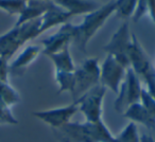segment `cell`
Segmentation results:
<instances>
[{
    "mask_svg": "<svg viewBox=\"0 0 155 142\" xmlns=\"http://www.w3.org/2000/svg\"><path fill=\"white\" fill-rule=\"evenodd\" d=\"M54 134L61 142H116L114 136L103 121L98 123L69 122L54 129Z\"/></svg>",
    "mask_w": 155,
    "mask_h": 142,
    "instance_id": "1",
    "label": "cell"
},
{
    "mask_svg": "<svg viewBox=\"0 0 155 142\" xmlns=\"http://www.w3.org/2000/svg\"><path fill=\"white\" fill-rule=\"evenodd\" d=\"M116 5L115 0H110L107 3L101 5L96 11L84 15L83 21L74 26V36L72 44L82 53H87V46L94 36L99 32L107 19L115 14Z\"/></svg>",
    "mask_w": 155,
    "mask_h": 142,
    "instance_id": "2",
    "label": "cell"
},
{
    "mask_svg": "<svg viewBox=\"0 0 155 142\" xmlns=\"http://www.w3.org/2000/svg\"><path fill=\"white\" fill-rule=\"evenodd\" d=\"M41 18L12 28L0 36V57L9 60L20 47L39 36Z\"/></svg>",
    "mask_w": 155,
    "mask_h": 142,
    "instance_id": "3",
    "label": "cell"
},
{
    "mask_svg": "<svg viewBox=\"0 0 155 142\" xmlns=\"http://www.w3.org/2000/svg\"><path fill=\"white\" fill-rule=\"evenodd\" d=\"M74 76L75 87L72 97L78 100L100 84V64L98 58H86L79 68H75Z\"/></svg>",
    "mask_w": 155,
    "mask_h": 142,
    "instance_id": "4",
    "label": "cell"
},
{
    "mask_svg": "<svg viewBox=\"0 0 155 142\" xmlns=\"http://www.w3.org/2000/svg\"><path fill=\"white\" fill-rule=\"evenodd\" d=\"M140 80L133 69H127L124 80L119 88V92L114 102V108L117 112L123 114L124 110L131 105L139 103L142 91Z\"/></svg>",
    "mask_w": 155,
    "mask_h": 142,
    "instance_id": "5",
    "label": "cell"
},
{
    "mask_svg": "<svg viewBox=\"0 0 155 142\" xmlns=\"http://www.w3.org/2000/svg\"><path fill=\"white\" fill-rule=\"evenodd\" d=\"M132 44V33L130 30L129 21L124 20L117 31L112 35L108 43L103 47L107 55H112L123 67L130 68L129 50Z\"/></svg>",
    "mask_w": 155,
    "mask_h": 142,
    "instance_id": "6",
    "label": "cell"
},
{
    "mask_svg": "<svg viewBox=\"0 0 155 142\" xmlns=\"http://www.w3.org/2000/svg\"><path fill=\"white\" fill-rule=\"evenodd\" d=\"M106 88L102 85H97L81 97L79 111L82 112L85 121L98 123L103 121V100Z\"/></svg>",
    "mask_w": 155,
    "mask_h": 142,
    "instance_id": "7",
    "label": "cell"
},
{
    "mask_svg": "<svg viewBox=\"0 0 155 142\" xmlns=\"http://www.w3.org/2000/svg\"><path fill=\"white\" fill-rule=\"evenodd\" d=\"M81 98L78 100H74L71 104L63 107L51 108V109L39 110V111H34L33 116L41 120V122L49 125L51 128L58 129L60 127L64 126L65 124L71 122V119L77 112H79L80 108Z\"/></svg>",
    "mask_w": 155,
    "mask_h": 142,
    "instance_id": "8",
    "label": "cell"
},
{
    "mask_svg": "<svg viewBox=\"0 0 155 142\" xmlns=\"http://www.w3.org/2000/svg\"><path fill=\"white\" fill-rule=\"evenodd\" d=\"M127 69L112 55H107L104 62L100 65V85L110 89L115 95H118L119 88L124 80Z\"/></svg>",
    "mask_w": 155,
    "mask_h": 142,
    "instance_id": "9",
    "label": "cell"
},
{
    "mask_svg": "<svg viewBox=\"0 0 155 142\" xmlns=\"http://www.w3.org/2000/svg\"><path fill=\"white\" fill-rule=\"evenodd\" d=\"M74 26L75 24H72L70 22L64 24L58 28V30L53 35L43 39L41 41L43 47L41 53L48 56L65 48L70 47L74 36Z\"/></svg>",
    "mask_w": 155,
    "mask_h": 142,
    "instance_id": "10",
    "label": "cell"
},
{
    "mask_svg": "<svg viewBox=\"0 0 155 142\" xmlns=\"http://www.w3.org/2000/svg\"><path fill=\"white\" fill-rule=\"evenodd\" d=\"M54 5L53 1H43V0H27L26 7L18 15L15 27L26 24L28 21L41 18V16Z\"/></svg>",
    "mask_w": 155,
    "mask_h": 142,
    "instance_id": "11",
    "label": "cell"
},
{
    "mask_svg": "<svg viewBox=\"0 0 155 142\" xmlns=\"http://www.w3.org/2000/svg\"><path fill=\"white\" fill-rule=\"evenodd\" d=\"M73 16L70 13L66 12L65 10H63L62 8H60L58 5H56L54 3V5L50 10H48L41 18V27H39V35H41L43 33H45L46 31L50 30L51 28L54 27L62 26L64 24H67L69 21L70 18H72Z\"/></svg>",
    "mask_w": 155,
    "mask_h": 142,
    "instance_id": "12",
    "label": "cell"
},
{
    "mask_svg": "<svg viewBox=\"0 0 155 142\" xmlns=\"http://www.w3.org/2000/svg\"><path fill=\"white\" fill-rule=\"evenodd\" d=\"M53 2L72 16L86 15L101 7L97 0H53Z\"/></svg>",
    "mask_w": 155,
    "mask_h": 142,
    "instance_id": "13",
    "label": "cell"
},
{
    "mask_svg": "<svg viewBox=\"0 0 155 142\" xmlns=\"http://www.w3.org/2000/svg\"><path fill=\"white\" fill-rule=\"evenodd\" d=\"M43 47L37 45H30L26 47L18 56L10 64V71L20 72L25 71L41 53Z\"/></svg>",
    "mask_w": 155,
    "mask_h": 142,
    "instance_id": "14",
    "label": "cell"
},
{
    "mask_svg": "<svg viewBox=\"0 0 155 142\" xmlns=\"http://www.w3.org/2000/svg\"><path fill=\"white\" fill-rule=\"evenodd\" d=\"M123 117L129 119L131 122L139 123L149 129H155V118H153L143 106L139 103H136L127 107L123 112Z\"/></svg>",
    "mask_w": 155,
    "mask_h": 142,
    "instance_id": "15",
    "label": "cell"
},
{
    "mask_svg": "<svg viewBox=\"0 0 155 142\" xmlns=\"http://www.w3.org/2000/svg\"><path fill=\"white\" fill-rule=\"evenodd\" d=\"M49 60L53 63L55 71H65V72H73L75 70L74 63L72 56L69 51V48L61 50L56 53L48 55Z\"/></svg>",
    "mask_w": 155,
    "mask_h": 142,
    "instance_id": "16",
    "label": "cell"
},
{
    "mask_svg": "<svg viewBox=\"0 0 155 142\" xmlns=\"http://www.w3.org/2000/svg\"><path fill=\"white\" fill-rule=\"evenodd\" d=\"M55 82L58 83V93L69 92L72 95L75 87V76L73 72H65V71H55Z\"/></svg>",
    "mask_w": 155,
    "mask_h": 142,
    "instance_id": "17",
    "label": "cell"
},
{
    "mask_svg": "<svg viewBox=\"0 0 155 142\" xmlns=\"http://www.w3.org/2000/svg\"><path fill=\"white\" fill-rule=\"evenodd\" d=\"M20 102V95L9 82L0 80V103H3L9 107L16 105Z\"/></svg>",
    "mask_w": 155,
    "mask_h": 142,
    "instance_id": "18",
    "label": "cell"
},
{
    "mask_svg": "<svg viewBox=\"0 0 155 142\" xmlns=\"http://www.w3.org/2000/svg\"><path fill=\"white\" fill-rule=\"evenodd\" d=\"M116 5V14L117 17L121 19L127 20L133 17L137 7V0H115Z\"/></svg>",
    "mask_w": 155,
    "mask_h": 142,
    "instance_id": "19",
    "label": "cell"
},
{
    "mask_svg": "<svg viewBox=\"0 0 155 142\" xmlns=\"http://www.w3.org/2000/svg\"><path fill=\"white\" fill-rule=\"evenodd\" d=\"M116 142H140L137 125L134 122H130L127 126L116 136Z\"/></svg>",
    "mask_w": 155,
    "mask_h": 142,
    "instance_id": "20",
    "label": "cell"
},
{
    "mask_svg": "<svg viewBox=\"0 0 155 142\" xmlns=\"http://www.w3.org/2000/svg\"><path fill=\"white\" fill-rule=\"evenodd\" d=\"M27 0H0V10L8 15H19L25 9Z\"/></svg>",
    "mask_w": 155,
    "mask_h": 142,
    "instance_id": "21",
    "label": "cell"
},
{
    "mask_svg": "<svg viewBox=\"0 0 155 142\" xmlns=\"http://www.w3.org/2000/svg\"><path fill=\"white\" fill-rule=\"evenodd\" d=\"M16 125L18 124V120L14 117L11 111V107L3 103H0V125Z\"/></svg>",
    "mask_w": 155,
    "mask_h": 142,
    "instance_id": "22",
    "label": "cell"
},
{
    "mask_svg": "<svg viewBox=\"0 0 155 142\" xmlns=\"http://www.w3.org/2000/svg\"><path fill=\"white\" fill-rule=\"evenodd\" d=\"M139 102L144 107V109H146L153 118H155V99L147 91L146 88H142Z\"/></svg>",
    "mask_w": 155,
    "mask_h": 142,
    "instance_id": "23",
    "label": "cell"
},
{
    "mask_svg": "<svg viewBox=\"0 0 155 142\" xmlns=\"http://www.w3.org/2000/svg\"><path fill=\"white\" fill-rule=\"evenodd\" d=\"M147 14H148V0H137V7L132 19L135 22H138Z\"/></svg>",
    "mask_w": 155,
    "mask_h": 142,
    "instance_id": "24",
    "label": "cell"
},
{
    "mask_svg": "<svg viewBox=\"0 0 155 142\" xmlns=\"http://www.w3.org/2000/svg\"><path fill=\"white\" fill-rule=\"evenodd\" d=\"M9 60H5L3 57H0V80L9 82V73H10V64H8Z\"/></svg>",
    "mask_w": 155,
    "mask_h": 142,
    "instance_id": "25",
    "label": "cell"
},
{
    "mask_svg": "<svg viewBox=\"0 0 155 142\" xmlns=\"http://www.w3.org/2000/svg\"><path fill=\"white\" fill-rule=\"evenodd\" d=\"M148 15L155 26V0H148Z\"/></svg>",
    "mask_w": 155,
    "mask_h": 142,
    "instance_id": "26",
    "label": "cell"
},
{
    "mask_svg": "<svg viewBox=\"0 0 155 142\" xmlns=\"http://www.w3.org/2000/svg\"><path fill=\"white\" fill-rule=\"evenodd\" d=\"M140 142H155V140L152 138L151 135H148V134H143L140 137Z\"/></svg>",
    "mask_w": 155,
    "mask_h": 142,
    "instance_id": "27",
    "label": "cell"
},
{
    "mask_svg": "<svg viewBox=\"0 0 155 142\" xmlns=\"http://www.w3.org/2000/svg\"><path fill=\"white\" fill-rule=\"evenodd\" d=\"M43 1H53V0H43Z\"/></svg>",
    "mask_w": 155,
    "mask_h": 142,
    "instance_id": "28",
    "label": "cell"
},
{
    "mask_svg": "<svg viewBox=\"0 0 155 142\" xmlns=\"http://www.w3.org/2000/svg\"><path fill=\"white\" fill-rule=\"evenodd\" d=\"M63 142H67V141H63Z\"/></svg>",
    "mask_w": 155,
    "mask_h": 142,
    "instance_id": "29",
    "label": "cell"
}]
</instances>
